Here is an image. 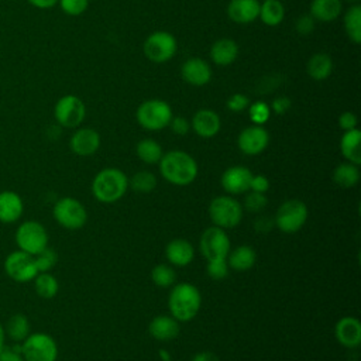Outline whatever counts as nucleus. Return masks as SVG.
<instances>
[{"instance_id":"37998d69","label":"nucleus","mask_w":361,"mask_h":361,"mask_svg":"<svg viewBox=\"0 0 361 361\" xmlns=\"http://www.w3.org/2000/svg\"><path fill=\"white\" fill-rule=\"evenodd\" d=\"M0 361H24L21 345H4L0 351Z\"/></svg>"},{"instance_id":"de8ad7c7","label":"nucleus","mask_w":361,"mask_h":361,"mask_svg":"<svg viewBox=\"0 0 361 361\" xmlns=\"http://www.w3.org/2000/svg\"><path fill=\"white\" fill-rule=\"evenodd\" d=\"M357 123H358V118L354 113L351 111H344L340 114L338 117V126L340 128H343L344 131H348V130H353V128H357Z\"/></svg>"},{"instance_id":"a878e982","label":"nucleus","mask_w":361,"mask_h":361,"mask_svg":"<svg viewBox=\"0 0 361 361\" xmlns=\"http://www.w3.org/2000/svg\"><path fill=\"white\" fill-rule=\"evenodd\" d=\"M341 13V0H312L310 16L322 23L334 21Z\"/></svg>"},{"instance_id":"c85d7f7f","label":"nucleus","mask_w":361,"mask_h":361,"mask_svg":"<svg viewBox=\"0 0 361 361\" xmlns=\"http://www.w3.org/2000/svg\"><path fill=\"white\" fill-rule=\"evenodd\" d=\"M333 180L340 188H344V189L354 188L360 180L358 165H354L348 161L337 165L333 171Z\"/></svg>"},{"instance_id":"a18cd8bd","label":"nucleus","mask_w":361,"mask_h":361,"mask_svg":"<svg viewBox=\"0 0 361 361\" xmlns=\"http://www.w3.org/2000/svg\"><path fill=\"white\" fill-rule=\"evenodd\" d=\"M169 126L176 135H186L190 130V123L185 117H172Z\"/></svg>"},{"instance_id":"aec40b11","label":"nucleus","mask_w":361,"mask_h":361,"mask_svg":"<svg viewBox=\"0 0 361 361\" xmlns=\"http://www.w3.org/2000/svg\"><path fill=\"white\" fill-rule=\"evenodd\" d=\"M230 20L237 24H248L258 18L259 1L258 0H231L227 6Z\"/></svg>"},{"instance_id":"f03ea898","label":"nucleus","mask_w":361,"mask_h":361,"mask_svg":"<svg viewBox=\"0 0 361 361\" xmlns=\"http://www.w3.org/2000/svg\"><path fill=\"white\" fill-rule=\"evenodd\" d=\"M200 305V292L195 285L189 282H180L175 285L168 296V306L171 314L178 322L192 320L197 314Z\"/></svg>"},{"instance_id":"4468645a","label":"nucleus","mask_w":361,"mask_h":361,"mask_svg":"<svg viewBox=\"0 0 361 361\" xmlns=\"http://www.w3.org/2000/svg\"><path fill=\"white\" fill-rule=\"evenodd\" d=\"M269 142V134L262 126H250L244 128L238 138L237 144L238 148L245 154V155H258L261 154Z\"/></svg>"},{"instance_id":"c9c22d12","label":"nucleus","mask_w":361,"mask_h":361,"mask_svg":"<svg viewBox=\"0 0 361 361\" xmlns=\"http://www.w3.org/2000/svg\"><path fill=\"white\" fill-rule=\"evenodd\" d=\"M151 279L157 286L168 288V286L173 285V282L176 279V274L172 267H169L166 264H158L151 271Z\"/></svg>"},{"instance_id":"3c124183","label":"nucleus","mask_w":361,"mask_h":361,"mask_svg":"<svg viewBox=\"0 0 361 361\" xmlns=\"http://www.w3.org/2000/svg\"><path fill=\"white\" fill-rule=\"evenodd\" d=\"M30 4H32L37 8H51L54 7L59 0H27Z\"/></svg>"},{"instance_id":"423d86ee","label":"nucleus","mask_w":361,"mask_h":361,"mask_svg":"<svg viewBox=\"0 0 361 361\" xmlns=\"http://www.w3.org/2000/svg\"><path fill=\"white\" fill-rule=\"evenodd\" d=\"M24 361H56V341L47 333H30L20 344Z\"/></svg>"},{"instance_id":"ddd939ff","label":"nucleus","mask_w":361,"mask_h":361,"mask_svg":"<svg viewBox=\"0 0 361 361\" xmlns=\"http://www.w3.org/2000/svg\"><path fill=\"white\" fill-rule=\"evenodd\" d=\"M85 114H86V107L83 102L75 94L62 96L54 107L55 120L62 127H68V128L78 127L83 121Z\"/></svg>"},{"instance_id":"f257e3e1","label":"nucleus","mask_w":361,"mask_h":361,"mask_svg":"<svg viewBox=\"0 0 361 361\" xmlns=\"http://www.w3.org/2000/svg\"><path fill=\"white\" fill-rule=\"evenodd\" d=\"M158 164L162 178L176 186H186L197 176V164L195 158L180 149H172L162 154Z\"/></svg>"},{"instance_id":"09e8293b","label":"nucleus","mask_w":361,"mask_h":361,"mask_svg":"<svg viewBox=\"0 0 361 361\" xmlns=\"http://www.w3.org/2000/svg\"><path fill=\"white\" fill-rule=\"evenodd\" d=\"M290 99L289 97H286V96H279V97H276L274 102H272V104H271V109L276 113V114H285L288 110H289V107H290Z\"/></svg>"},{"instance_id":"393cba45","label":"nucleus","mask_w":361,"mask_h":361,"mask_svg":"<svg viewBox=\"0 0 361 361\" xmlns=\"http://www.w3.org/2000/svg\"><path fill=\"white\" fill-rule=\"evenodd\" d=\"M340 148L343 157L354 164H361V131L358 128H353L348 131H344L341 140H340Z\"/></svg>"},{"instance_id":"603ef678","label":"nucleus","mask_w":361,"mask_h":361,"mask_svg":"<svg viewBox=\"0 0 361 361\" xmlns=\"http://www.w3.org/2000/svg\"><path fill=\"white\" fill-rule=\"evenodd\" d=\"M4 345H6V331H4V326L0 323V351Z\"/></svg>"},{"instance_id":"473e14b6","label":"nucleus","mask_w":361,"mask_h":361,"mask_svg":"<svg viewBox=\"0 0 361 361\" xmlns=\"http://www.w3.org/2000/svg\"><path fill=\"white\" fill-rule=\"evenodd\" d=\"M32 281L37 295L42 299H52L59 290L56 278L49 272H38Z\"/></svg>"},{"instance_id":"5fc2aeb1","label":"nucleus","mask_w":361,"mask_h":361,"mask_svg":"<svg viewBox=\"0 0 361 361\" xmlns=\"http://www.w3.org/2000/svg\"><path fill=\"white\" fill-rule=\"evenodd\" d=\"M345 1H348V3H354V4H357L360 0H345Z\"/></svg>"},{"instance_id":"7ed1b4c3","label":"nucleus","mask_w":361,"mask_h":361,"mask_svg":"<svg viewBox=\"0 0 361 361\" xmlns=\"http://www.w3.org/2000/svg\"><path fill=\"white\" fill-rule=\"evenodd\" d=\"M128 189V178L117 168H104L96 173L92 182V193L102 203L120 200Z\"/></svg>"},{"instance_id":"49530a36","label":"nucleus","mask_w":361,"mask_h":361,"mask_svg":"<svg viewBox=\"0 0 361 361\" xmlns=\"http://www.w3.org/2000/svg\"><path fill=\"white\" fill-rule=\"evenodd\" d=\"M269 189V180L264 175H252L251 182H250V190L258 192V193H265Z\"/></svg>"},{"instance_id":"9b49d317","label":"nucleus","mask_w":361,"mask_h":361,"mask_svg":"<svg viewBox=\"0 0 361 361\" xmlns=\"http://www.w3.org/2000/svg\"><path fill=\"white\" fill-rule=\"evenodd\" d=\"M142 51L144 55L152 62H166L176 52V39L168 31H155L144 41Z\"/></svg>"},{"instance_id":"a211bd4d","label":"nucleus","mask_w":361,"mask_h":361,"mask_svg":"<svg viewBox=\"0 0 361 361\" xmlns=\"http://www.w3.org/2000/svg\"><path fill=\"white\" fill-rule=\"evenodd\" d=\"M180 75L185 82L193 86H203L212 79V69L209 63L200 58H189L180 68Z\"/></svg>"},{"instance_id":"b1692460","label":"nucleus","mask_w":361,"mask_h":361,"mask_svg":"<svg viewBox=\"0 0 361 361\" xmlns=\"http://www.w3.org/2000/svg\"><path fill=\"white\" fill-rule=\"evenodd\" d=\"M238 55V45L230 38L217 39L210 48V58L216 65L226 66L233 63Z\"/></svg>"},{"instance_id":"412c9836","label":"nucleus","mask_w":361,"mask_h":361,"mask_svg":"<svg viewBox=\"0 0 361 361\" xmlns=\"http://www.w3.org/2000/svg\"><path fill=\"white\" fill-rule=\"evenodd\" d=\"M24 210L23 199L13 190L0 192V221L6 224L16 223Z\"/></svg>"},{"instance_id":"864d4df0","label":"nucleus","mask_w":361,"mask_h":361,"mask_svg":"<svg viewBox=\"0 0 361 361\" xmlns=\"http://www.w3.org/2000/svg\"><path fill=\"white\" fill-rule=\"evenodd\" d=\"M158 353H159V355H161V358H162L164 361H171V354H169L166 350L161 348Z\"/></svg>"},{"instance_id":"0eeeda50","label":"nucleus","mask_w":361,"mask_h":361,"mask_svg":"<svg viewBox=\"0 0 361 361\" xmlns=\"http://www.w3.org/2000/svg\"><path fill=\"white\" fill-rule=\"evenodd\" d=\"M52 216L59 226L68 230L82 228L87 220V212L85 206L71 196L61 197L54 204Z\"/></svg>"},{"instance_id":"f704fd0d","label":"nucleus","mask_w":361,"mask_h":361,"mask_svg":"<svg viewBox=\"0 0 361 361\" xmlns=\"http://www.w3.org/2000/svg\"><path fill=\"white\" fill-rule=\"evenodd\" d=\"M157 186V176L149 171H140L128 179V188L140 193H148Z\"/></svg>"},{"instance_id":"bb28decb","label":"nucleus","mask_w":361,"mask_h":361,"mask_svg":"<svg viewBox=\"0 0 361 361\" xmlns=\"http://www.w3.org/2000/svg\"><path fill=\"white\" fill-rule=\"evenodd\" d=\"M228 268L235 271H247L254 267L257 261V252L250 245H238L227 255Z\"/></svg>"},{"instance_id":"ea45409f","label":"nucleus","mask_w":361,"mask_h":361,"mask_svg":"<svg viewBox=\"0 0 361 361\" xmlns=\"http://www.w3.org/2000/svg\"><path fill=\"white\" fill-rule=\"evenodd\" d=\"M228 264L227 259H213L207 261V274L212 279L220 281L228 275Z\"/></svg>"},{"instance_id":"1a4fd4ad","label":"nucleus","mask_w":361,"mask_h":361,"mask_svg":"<svg viewBox=\"0 0 361 361\" xmlns=\"http://www.w3.org/2000/svg\"><path fill=\"white\" fill-rule=\"evenodd\" d=\"M16 243L18 250L35 255L48 247V233L41 223L35 220H27L18 226L16 231Z\"/></svg>"},{"instance_id":"8fccbe9b","label":"nucleus","mask_w":361,"mask_h":361,"mask_svg":"<svg viewBox=\"0 0 361 361\" xmlns=\"http://www.w3.org/2000/svg\"><path fill=\"white\" fill-rule=\"evenodd\" d=\"M192 361H220L219 357L212 351H200L196 353L192 358Z\"/></svg>"},{"instance_id":"f8f14e48","label":"nucleus","mask_w":361,"mask_h":361,"mask_svg":"<svg viewBox=\"0 0 361 361\" xmlns=\"http://www.w3.org/2000/svg\"><path fill=\"white\" fill-rule=\"evenodd\" d=\"M4 271L10 279L21 283L32 281L38 274L34 255L27 254L21 250L13 251L6 257Z\"/></svg>"},{"instance_id":"e433bc0d","label":"nucleus","mask_w":361,"mask_h":361,"mask_svg":"<svg viewBox=\"0 0 361 361\" xmlns=\"http://www.w3.org/2000/svg\"><path fill=\"white\" fill-rule=\"evenodd\" d=\"M34 261L38 272H49L58 261V254L55 250L45 247L44 250H41L34 255Z\"/></svg>"},{"instance_id":"39448f33","label":"nucleus","mask_w":361,"mask_h":361,"mask_svg":"<svg viewBox=\"0 0 361 361\" xmlns=\"http://www.w3.org/2000/svg\"><path fill=\"white\" fill-rule=\"evenodd\" d=\"M209 216L213 226L233 228L243 219V206L231 196H217L209 204Z\"/></svg>"},{"instance_id":"2eb2a0df","label":"nucleus","mask_w":361,"mask_h":361,"mask_svg":"<svg viewBox=\"0 0 361 361\" xmlns=\"http://www.w3.org/2000/svg\"><path fill=\"white\" fill-rule=\"evenodd\" d=\"M252 172L245 166L227 168L220 179L223 189L230 195H241L250 190Z\"/></svg>"},{"instance_id":"72a5a7b5","label":"nucleus","mask_w":361,"mask_h":361,"mask_svg":"<svg viewBox=\"0 0 361 361\" xmlns=\"http://www.w3.org/2000/svg\"><path fill=\"white\" fill-rule=\"evenodd\" d=\"M344 28L354 44L361 42V6H351L344 16Z\"/></svg>"},{"instance_id":"a19ab883","label":"nucleus","mask_w":361,"mask_h":361,"mask_svg":"<svg viewBox=\"0 0 361 361\" xmlns=\"http://www.w3.org/2000/svg\"><path fill=\"white\" fill-rule=\"evenodd\" d=\"M58 3L68 16H80L89 6V0H59Z\"/></svg>"},{"instance_id":"7c9ffc66","label":"nucleus","mask_w":361,"mask_h":361,"mask_svg":"<svg viewBox=\"0 0 361 361\" xmlns=\"http://www.w3.org/2000/svg\"><path fill=\"white\" fill-rule=\"evenodd\" d=\"M285 16L283 4L279 0H264L262 4H259V14L258 17L265 25L275 27L282 23Z\"/></svg>"},{"instance_id":"79ce46f5","label":"nucleus","mask_w":361,"mask_h":361,"mask_svg":"<svg viewBox=\"0 0 361 361\" xmlns=\"http://www.w3.org/2000/svg\"><path fill=\"white\" fill-rule=\"evenodd\" d=\"M226 106H227L228 110L237 113V111L245 110V109L250 106V100H248V97H247L245 94H243V93H234V94H231V96L227 99Z\"/></svg>"},{"instance_id":"2f4dec72","label":"nucleus","mask_w":361,"mask_h":361,"mask_svg":"<svg viewBox=\"0 0 361 361\" xmlns=\"http://www.w3.org/2000/svg\"><path fill=\"white\" fill-rule=\"evenodd\" d=\"M135 154L142 162L148 165H154L159 162L162 157V148L155 140L144 138L138 141V144L135 145Z\"/></svg>"},{"instance_id":"f3484780","label":"nucleus","mask_w":361,"mask_h":361,"mask_svg":"<svg viewBox=\"0 0 361 361\" xmlns=\"http://www.w3.org/2000/svg\"><path fill=\"white\" fill-rule=\"evenodd\" d=\"M337 341L347 348H357L361 343V323L357 317H341L334 327Z\"/></svg>"},{"instance_id":"4c0bfd02","label":"nucleus","mask_w":361,"mask_h":361,"mask_svg":"<svg viewBox=\"0 0 361 361\" xmlns=\"http://www.w3.org/2000/svg\"><path fill=\"white\" fill-rule=\"evenodd\" d=\"M248 114L254 124L262 126L264 123L268 121L271 116V107L264 102H254L252 104L248 106Z\"/></svg>"},{"instance_id":"dca6fc26","label":"nucleus","mask_w":361,"mask_h":361,"mask_svg":"<svg viewBox=\"0 0 361 361\" xmlns=\"http://www.w3.org/2000/svg\"><path fill=\"white\" fill-rule=\"evenodd\" d=\"M69 147L79 157L93 155L100 147V134L89 127L79 128L72 134Z\"/></svg>"},{"instance_id":"c03bdc74","label":"nucleus","mask_w":361,"mask_h":361,"mask_svg":"<svg viewBox=\"0 0 361 361\" xmlns=\"http://www.w3.org/2000/svg\"><path fill=\"white\" fill-rule=\"evenodd\" d=\"M295 28L300 35H309L314 30V18L310 14L300 16L296 21Z\"/></svg>"},{"instance_id":"58836bf2","label":"nucleus","mask_w":361,"mask_h":361,"mask_svg":"<svg viewBox=\"0 0 361 361\" xmlns=\"http://www.w3.org/2000/svg\"><path fill=\"white\" fill-rule=\"evenodd\" d=\"M268 200L265 197V193H258V192H250L245 199H244V209H247L248 212L257 213L261 212L262 209H265Z\"/></svg>"},{"instance_id":"c756f323","label":"nucleus","mask_w":361,"mask_h":361,"mask_svg":"<svg viewBox=\"0 0 361 361\" xmlns=\"http://www.w3.org/2000/svg\"><path fill=\"white\" fill-rule=\"evenodd\" d=\"M30 329L31 327L27 316L21 313H16L7 320L4 331L13 341L23 343L30 336Z\"/></svg>"},{"instance_id":"20e7f679","label":"nucleus","mask_w":361,"mask_h":361,"mask_svg":"<svg viewBox=\"0 0 361 361\" xmlns=\"http://www.w3.org/2000/svg\"><path fill=\"white\" fill-rule=\"evenodd\" d=\"M138 124L149 131H158L169 126L172 118L171 106L159 99H149L142 102L135 113Z\"/></svg>"},{"instance_id":"6ab92c4d","label":"nucleus","mask_w":361,"mask_h":361,"mask_svg":"<svg viewBox=\"0 0 361 361\" xmlns=\"http://www.w3.org/2000/svg\"><path fill=\"white\" fill-rule=\"evenodd\" d=\"M190 126L199 137L212 138L219 133L221 123L216 111L210 109H200L195 113Z\"/></svg>"},{"instance_id":"cd10ccee","label":"nucleus","mask_w":361,"mask_h":361,"mask_svg":"<svg viewBox=\"0 0 361 361\" xmlns=\"http://www.w3.org/2000/svg\"><path fill=\"white\" fill-rule=\"evenodd\" d=\"M333 71V61L330 55L319 52L310 56L307 62V73L314 80H324L330 76Z\"/></svg>"},{"instance_id":"9d476101","label":"nucleus","mask_w":361,"mask_h":361,"mask_svg":"<svg viewBox=\"0 0 361 361\" xmlns=\"http://www.w3.org/2000/svg\"><path fill=\"white\" fill-rule=\"evenodd\" d=\"M199 248L207 261L226 259L230 252V238L224 228L212 226L202 233Z\"/></svg>"},{"instance_id":"5701e85b","label":"nucleus","mask_w":361,"mask_h":361,"mask_svg":"<svg viewBox=\"0 0 361 361\" xmlns=\"http://www.w3.org/2000/svg\"><path fill=\"white\" fill-rule=\"evenodd\" d=\"M149 334L159 341H168L179 334V322L172 316H155L148 326Z\"/></svg>"},{"instance_id":"6e6552de","label":"nucleus","mask_w":361,"mask_h":361,"mask_svg":"<svg viewBox=\"0 0 361 361\" xmlns=\"http://www.w3.org/2000/svg\"><path fill=\"white\" fill-rule=\"evenodd\" d=\"M307 220V206L299 199L283 202L275 214L276 227L286 234L299 231Z\"/></svg>"},{"instance_id":"4be33fe9","label":"nucleus","mask_w":361,"mask_h":361,"mask_svg":"<svg viewBox=\"0 0 361 361\" xmlns=\"http://www.w3.org/2000/svg\"><path fill=\"white\" fill-rule=\"evenodd\" d=\"M165 255L172 265L186 267L195 258V250L192 244L185 238H173L165 247Z\"/></svg>"}]
</instances>
